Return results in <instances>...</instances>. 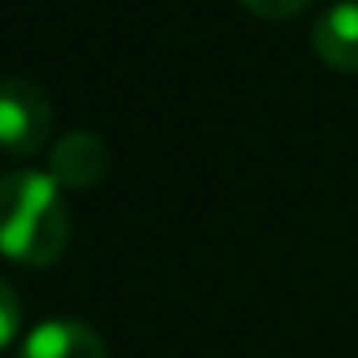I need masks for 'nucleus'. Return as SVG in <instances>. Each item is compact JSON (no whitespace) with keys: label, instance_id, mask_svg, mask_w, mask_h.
I'll return each mask as SVG.
<instances>
[{"label":"nucleus","instance_id":"f257e3e1","mask_svg":"<svg viewBox=\"0 0 358 358\" xmlns=\"http://www.w3.org/2000/svg\"><path fill=\"white\" fill-rule=\"evenodd\" d=\"M70 243L62 185L39 170L0 173V255L27 270L55 266Z\"/></svg>","mask_w":358,"mask_h":358},{"label":"nucleus","instance_id":"f03ea898","mask_svg":"<svg viewBox=\"0 0 358 358\" xmlns=\"http://www.w3.org/2000/svg\"><path fill=\"white\" fill-rule=\"evenodd\" d=\"M55 104L35 81L0 78V150L16 158H31L50 143Z\"/></svg>","mask_w":358,"mask_h":358},{"label":"nucleus","instance_id":"7ed1b4c3","mask_svg":"<svg viewBox=\"0 0 358 358\" xmlns=\"http://www.w3.org/2000/svg\"><path fill=\"white\" fill-rule=\"evenodd\" d=\"M108 170V147L93 131H70L50 147V178L66 189H93Z\"/></svg>","mask_w":358,"mask_h":358},{"label":"nucleus","instance_id":"20e7f679","mask_svg":"<svg viewBox=\"0 0 358 358\" xmlns=\"http://www.w3.org/2000/svg\"><path fill=\"white\" fill-rule=\"evenodd\" d=\"M312 50L339 73H358V0H339L312 24Z\"/></svg>","mask_w":358,"mask_h":358},{"label":"nucleus","instance_id":"39448f33","mask_svg":"<svg viewBox=\"0 0 358 358\" xmlns=\"http://www.w3.org/2000/svg\"><path fill=\"white\" fill-rule=\"evenodd\" d=\"M20 358H108V347L81 320H47L27 331Z\"/></svg>","mask_w":358,"mask_h":358},{"label":"nucleus","instance_id":"423d86ee","mask_svg":"<svg viewBox=\"0 0 358 358\" xmlns=\"http://www.w3.org/2000/svg\"><path fill=\"white\" fill-rule=\"evenodd\" d=\"M20 324H24V308H20V296L8 281L0 278V350L8 347L20 335Z\"/></svg>","mask_w":358,"mask_h":358},{"label":"nucleus","instance_id":"0eeeda50","mask_svg":"<svg viewBox=\"0 0 358 358\" xmlns=\"http://www.w3.org/2000/svg\"><path fill=\"white\" fill-rule=\"evenodd\" d=\"M312 0H243V8L255 12L258 20H270V24H281V20H293L296 12H304Z\"/></svg>","mask_w":358,"mask_h":358}]
</instances>
